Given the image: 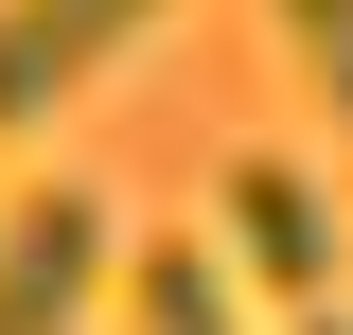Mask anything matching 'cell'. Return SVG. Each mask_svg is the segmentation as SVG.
<instances>
[{
	"label": "cell",
	"mask_w": 353,
	"mask_h": 335,
	"mask_svg": "<svg viewBox=\"0 0 353 335\" xmlns=\"http://www.w3.org/2000/svg\"><path fill=\"white\" fill-rule=\"evenodd\" d=\"M141 335H248V318H230V265L212 247H159V265H141Z\"/></svg>",
	"instance_id": "cell-4"
},
{
	"label": "cell",
	"mask_w": 353,
	"mask_h": 335,
	"mask_svg": "<svg viewBox=\"0 0 353 335\" xmlns=\"http://www.w3.org/2000/svg\"><path fill=\"white\" fill-rule=\"evenodd\" d=\"M88 283H106V194H88V176L18 194V230H0V335H71Z\"/></svg>",
	"instance_id": "cell-2"
},
{
	"label": "cell",
	"mask_w": 353,
	"mask_h": 335,
	"mask_svg": "<svg viewBox=\"0 0 353 335\" xmlns=\"http://www.w3.org/2000/svg\"><path fill=\"white\" fill-rule=\"evenodd\" d=\"M283 18H301V53H318V106L353 124V0H283Z\"/></svg>",
	"instance_id": "cell-5"
},
{
	"label": "cell",
	"mask_w": 353,
	"mask_h": 335,
	"mask_svg": "<svg viewBox=\"0 0 353 335\" xmlns=\"http://www.w3.org/2000/svg\"><path fill=\"white\" fill-rule=\"evenodd\" d=\"M230 247H248L265 300H318V283H336V212H318V176H301V159H230Z\"/></svg>",
	"instance_id": "cell-3"
},
{
	"label": "cell",
	"mask_w": 353,
	"mask_h": 335,
	"mask_svg": "<svg viewBox=\"0 0 353 335\" xmlns=\"http://www.w3.org/2000/svg\"><path fill=\"white\" fill-rule=\"evenodd\" d=\"M301 335H353V318H336V300H301Z\"/></svg>",
	"instance_id": "cell-6"
},
{
	"label": "cell",
	"mask_w": 353,
	"mask_h": 335,
	"mask_svg": "<svg viewBox=\"0 0 353 335\" xmlns=\"http://www.w3.org/2000/svg\"><path fill=\"white\" fill-rule=\"evenodd\" d=\"M159 18H176V0H0V141L53 124V106H71L106 53H141Z\"/></svg>",
	"instance_id": "cell-1"
}]
</instances>
